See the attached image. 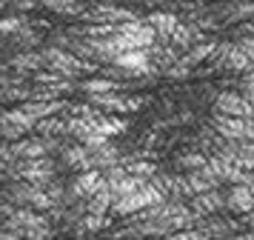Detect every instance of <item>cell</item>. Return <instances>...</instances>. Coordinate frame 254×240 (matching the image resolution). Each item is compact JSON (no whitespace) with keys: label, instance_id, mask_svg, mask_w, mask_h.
Instances as JSON below:
<instances>
[{"label":"cell","instance_id":"obj_9","mask_svg":"<svg viewBox=\"0 0 254 240\" xmlns=\"http://www.w3.org/2000/svg\"><path fill=\"white\" fill-rule=\"evenodd\" d=\"M23 177H29L32 183H46L52 177V166H49V160H26V166L20 169Z\"/></svg>","mask_w":254,"mask_h":240},{"label":"cell","instance_id":"obj_21","mask_svg":"<svg viewBox=\"0 0 254 240\" xmlns=\"http://www.w3.org/2000/svg\"><path fill=\"white\" fill-rule=\"evenodd\" d=\"M17 26H20L17 20H0V32H14Z\"/></svg>","mask_w":254,"mask_h":240},{"label":"cell","instance_id":"obj_3","mask_svg":"<svg viewBox=\"0 0 254 240\" xmlns=\"http://www.w3.org/2000/svg\"><path fill=\"white\" fill-rule=\"evenodd\" d=\"M115 32L126 34V37L137 46V49H149V46L154 43V34H157V29H154L151 23L146 26V23H140V20H123L120 26H115Z\"/></svg>","mask_w":254,"mask_h":240},{"label":"cell","instance_id":"obj_5","mask_svg":"<svg viewBox=\"0 0 254 240\" xmlns=\"http://www.w3.org/2000/svg\"><path fill=\"white\" fill-rule=\"evenodd\" d=\"M12 223L14 226H26V229H20V235H26V238H32V240L49 238V226L37 215H32V212H17V215H12Z\"/></svg>","mask_w":254,"mask_h":240},{"label":"cell","instance_id":"obj_13","mask_svg":"<svg viewBox=\"0 0 254 240\" xmlns=\"http://www.w3.org/2000/svg\"><path fill=\"white\" fill-rule=\"evenodd\" d=\"M220 206H223V197L214 194V189H211V192H203L194 200V209L200 212V215H203V212H214V209H220Z\"/></svg>","mask_w":254,"mask_h":240},{"label":"cell","instance_id":"obj_17","mask_svg":"<svg viewBox=\"0 0 254 240\" xmlns=\"http://www.w3.org/2000/svg\"><path fill=\"white\" fill-rule=\"evenodd\" d=\"M14 152H17V155H29V158H37V155L46 152V143H20Z\"/></svg>","mask_w":254,"mask_h":240},{"label":"cell","instance_id":"obj_8","mask_svg":"<svg viewBox=\"0 0 254 240\" xmlns=\"http://www.w3.org/2000/svg\"><path fill=\"white\" fill-rule=\"evenodd\" d=\"M229 203H231V209H237V212H254L252 186H249V183H237V186L229 192Z\"/></svg>","mask_w":254,"mask_h":240},{"label":"cell","instance_id":"obj_19","mask_svg":"<svg viewBox=\"0 0 254 240\" xmlns=\"http://www.w3.org/2000/svg\"><path fill=\"white\" fill-rule=\"evenodd\" d=\"M243 49V52H246V55L252 57V63H254V37H243L240 43H237Z\"/></svg>","mask_w":254,"mask_h":240},{"label":"cell","instance_id":"obj_1","mask_svg":"<svg viewBox=\"0 0 254 240\" xmlns=\"http://www.w3.org/2000/svg\"><path fill=\"white\" fill-rule=\"evenodd\" d=\"M163 197H166V192H163L157 183H146V186H140L137 192L126 194V197H117L115 200V212L117 215H131V212H140V209H149V206H157L163 203Z\"/></svg>","mask_w":254,"mask_h":240},{"label":"cell","instance_id":"obj_10","mask_svg":"<svg viewBox=\"0 0 254 240\" xmlns=\"http://www.w3.org/2000/svg\"><path fill=\"white\" fill-rule=\"evenodd\" d=\"M223 60H226V66L234 69V72H243V69L252 66V57L246 55L237 43L234 46H223Z\"/></svg>","mask_w":254,"mask_h":240},{"label":"cell","instance_id":"obj_7","mask_svg":"<svg viewBox=\"0 0 254 240\" xmlns=\"http://www.w3.org/2000/svg\"><path fill=\"white\" fill-rule=\"evenodd\" d=\"M46 57L52 60V66L58 69L60 75H77V72H83V69H89V66H83L74 55H66V52H60V49H49Z\"/></svg>","mask_w":254,"mask_h":240},{"label":"cell","instance_id":"obj_11","mask_svg":"<svg viewBox=\"0 0 254 240\" xmlns=\"http://www.w3.org/2000/svg\"><path fill=\"white\" fill-rule=\"evenodd\" d=\"M149 23L157 29L160 34H166V37H172L177 29H180V20L174 17V14H169V11H157V14H151Z\"/></svg>","mask_w":254,"mask_h":240},{"label":"cell","instance_id":"obj_4","mask_svg":"<svg viewBox=\"0 0 254 240\" xmlns=\"http://www.w3.org/2000/svg\"><path fill=\"white\" fill-rule=\"evenodd\" d=\"M115 63L120 69H126L131 75H146L151 69V60H149V49H128L123 55L115 57Z\"/></svg>","mask_w":254,"mask_h":240},{"label":"cell","instance_id":"obj_18","mask_svg":"<svg viewBox=\"0 0 254 240\" xmlns=\"http://www.w3.org/2000/svg\"><path fill=\"white\" fill-rule=\"evenodd\" d=\"M180 163H183L186 169H191V171H197V169H206V166H208V160L203 158V155H186V158L180 160Z\"/></svg>","mask_w":254,"mask_h":240},{"label":"cell","instance_id":"obj_6","mask_svg":"<svg viewBox=\"0 0 254 240\" xmlns=\"http://www.w3.org/2000/svg\"><path fill=\"white\" fill-rule=\"evenodd\" d=\"M103 186H106V180H103V174H100V171L86 169L80 177L74 180V194H77V197H94Z\"/></svg>","mask_w":254,"mask_h":240},{"label":"cell","instance_id":"obj_16","mask_svg":"<svg viewBox=\"0 0 254 240\" xmlns=\"http://www.w3.org/2000/svg\"><path fill=\"white\" fill-rule=\"evenodd\" d=\"M237 158H240V163L249 171H254V143H243V146H237Z\"/></svg>","mask_w":254,"mask_h":240},{"label":"cell","instance_id":"obj_20","mask_svg":"<svg viewBox=\"0 0 254 240\" xmlns=\"http://www.w3.org/2000/svg\"><path fill=\"white\" fill-rule=\"evenodd\" d=\"M243 94H254V72L243 80Z\"/></svg>","mask_w":254,"mask_h":240},{"label":"cell","instance_id":"obj_2","mask_svg":"<svg viewBox=\"0 0 254 240\" xmlns=\"http://www.w3.org/2000/svg\"><path fill=\"white\" fill-rule=\"evenodd\" d=\"M217 114H229V117H254V106L246 94L237 91H223L217 94Z\"/></svg>","mask_w":254,"mask_h":240},{"label":"cell","instance_id":"obj_15","mask_svg":"<svg viewBox=\"0 0 254 240\" xmlns=\"http://www.w3.org/2000/svg\"><path fill=\"white\" fill-rule=\"evenodd\" d=\"M46 6L55 9V11H69V14H77V11L83 9L77 0H46Z\"/></svg>","mask_w":254,"mask_h":240},{"label":"cell","instance_id":"obj_14","mask_svg":"<svg viewBox=\"0 0 254 240\" xmlns=\"http://www.w3.org/2000/svg\"><path fill=\"white\" fill-rule=\"evenodd\" d=\"M83 89L89 91V94H106V91H115L117 83L115 80H86Z\"/></svg>","mask_w":254,"mask_h":240},{"label":"cell","instance_id":"obj_12","mask_svg":"<svg viewBox=\"0 0 254 240\" xmlns=\"http://www.w3.org/2000/svg\"><path fill=\"white\" fill-rule=\"evenodd\" d=\"M66 160L77 169H94V152L89 146H77V149H69L66 152Z\"/></svg>","mask_w":254,"mask_h":240}]
</instances>
